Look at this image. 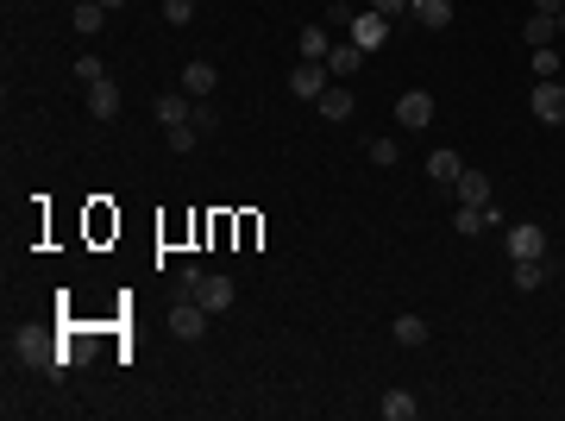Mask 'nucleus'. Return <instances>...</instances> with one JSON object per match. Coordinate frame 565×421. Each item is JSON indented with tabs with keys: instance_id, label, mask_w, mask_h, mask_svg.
<instances>
[{
	"instance_id": "f257e3e1",
	"label": "nucleus",
	"mask_w": 565,
	"mask_h": 421,
	"mask_svg": "<svg viewBox=\"0 0 565 421\" xmlns=\"http://www.w3.org/2000/svg\"><path fill=\"white\" fill-rule=\"evenodd\" d=\"M333 89V70H327V57H301L295 70H289V95L295 101H320Z\"/></svg>"
},
{
	"instance_id": "f03ea898",
	"label": "nucleus",
	"mask_w": 565,
	"mask_h": 421,
	"mask_svg": "<svg viewBox=\"0 0 565 421\" xmlns=\"http://www.w3.org/2000/svg\"><path fill=\"white\" fill-rule=\"evenodd\" d=\"M233 295H239V289H233V277H227V271H201V277H195V302H201L208 314H227V308H233Z\"/></svg>"
},
{
	"instance_id": "7ed1b4c3",
	"label": "nucleus",
	"mask_w": 565,
	"mask_h": 421,
	"mask_svg": "<svg viewBox=\"0 0 565 421\" xmlns=\"http://www.w3.org/2000/svg\"><path fill=\"white\" fill-rule=\"evenodd\" d=\"M390 25H396V19H384V13H377V6H358V13H352V25H346V32H352V44H358V51H377V44H384V38H390Z\"/></svg>"
},
{
	"instance_id": "20e7f679",
	"label": "nucleus",
	"mask_w": 565,
	"mask_h": 421,
	"mask_svg": "<svg viewBox=\"0 0 565 421\" xmlns=\"http://www.w3.org/2000/svg\"><path fill=\"white\" fill-rule=\"evenodd\" d=\"M170 333H176V340H201V333H208V308H201L195 295H176V308H170Z\"/></svg>"
},
{
	"instance_id": "39448f33",
	"label": "nucleus",
	"mask_w": 565,
	"mask_h": 421,
	"mask_svg": "<svg viewBox=\"0 0 565 421\" xmlns=\"http://www.w3.org/2000/svg\"><path fill=\"white\" fill-rule=\"evenodd\" d=\"M528 108H534V120H547V126H565V82H534Z\"/></svg>"
},
{
	"instance_id": "423d86ee",
	"label": "nucleus",
	"mask_w": 565,
	"mask_h": 421,
	"mask_svg": "<svg viewBox=\"0 0 565 421\" xmlns=\"http://www.w3.org/2000/svg\"><path fill=\"white\" fill-rule=\"evenodd\" d=\"M452 227H458L465 239H477V233H496V227H503V214H496V201H484V208H465V201H458Z\"/></svg>"
},
{
	"instance_id": "0eeeda50",
	"label": "nucleus",
	"mask_w": 565,
	"mask_h": 421,
	"mask_svg": "<svg viewBox=\"0 0 565 421\" xmlns=\"http://www.w3.org/2000/svg\"><path fill=\"white\" fill-rule=\"evenodd\" d=\"M427 120H433V95H427V89H409V95L396 101V126H409V133H421Z\"/></svg>"
},
{
	"instance_id": "6e6552de",
	"label": "nucleus",
	"mask_w": 565,
	"mask_h": 421,
	"mask_svg": "<svg viewBox=\"0 0 565 421\" xmlns=\"http://www.w3.org/2000/svg\"><path fill=\"white\" fill-rule=\"evenodd\" d=\"M220 89V70L208 63V57H195V63H182V95H195V101H208Z\"/></svg>"
},
{
	"instance_id": "1a4fd4ad",
	"label": "nucleus",
	"mask_w": 565,
	"mask_h": 421,
	"mask_svg": "<svg viewBox=\"0 0 565 421\" xmlns=\"http://www.w3.org/2000/svg\"><path fill=\"white\" fill-rule=\"evenodd\" d=\"M541 252H547V227H534V220L509 227V258H541Z\"/></svg>"
},
{
	"instance_id": "9d476101",
	"label": "nucleus",
	"mask_w": 565,
	"mask_h": 421,
	"mask_svg": "<svg viewBox=\"0 0 565 421\" xmlns=\"http://www.w3.org/2000/svg\"><path fill=\"white\" fill-rule=\"evenodd\" d=\"M88 114H95V120H120V89H114V76L88 82Z\"/></svg>"
},
{
	"instance_id": "9b49d317",
	"label": "nucleus",
	"mask_w": 565,
	"mask_h": 421,
	"mask_svg": "<svg viewBox=\"0 0 565 421\" xmlns=\"http://www.w3.org/2000/svg\"><path fill=\"white\" fill-rule=\"evenodd\" d=\"M358 63H365V51H358L352 38L327 51V70H333V82H352V76H358Z\"/></svg>"
},
{
	"instance_id": "f8f14e48",
	"label": "nucleus",
	"mask_w": 565,
	"mask_h": 421,
	"mask_svg": "<svg viewBox=\"0 0 565 421\" xmlns=\"http://www.w3.org/2000/svg\"><path fill=\"white\" fill-rule=\"evenodd\" d=\"M189 114H195V95H157V126H189Z\"/></svg>"
},
{
	"instance_id": "ddd939ff",
	"label": "nucleus",
	"mask_w": 565,
	"mask_h": 421,
	"mask_svg": "<svg viewBox=\"0 0 565 421\" xmlns=\"http://www.w3.org/2000/svg\"><path fill=\"white\" fill-rule=\"evenodd\" d=\"M13 346H19V365H32V371H57V352H51L38 333H19Z\"/></svg>"
},
{
	"instance_id": "4468645a",
	"label": "nucleus",
	"mask_w": 565,
	"mask_h": 421,
	"mask_svg": "<svg viewBox=\"0 0 565 421\" xmlns=\"http://www.w3.org/2000/svg\"><path fill=\"white\" fill-rule=\"evenodd\" d=\"M452 189H458V201H465V208H484V201H490V176H484V170H458V182H452Z\"/></svg>"
},
{
	"instance_id": "2eb2a0df",
	"label": "nucleus",
	"mask_w": 565,
	"mask_h": 421,
	"mask_svg": "<svg viewBox=\"0 0 565 421\" xmlns=\"http://www.w3.org/2000/svg\"><path fill=\"white\" fill-rule=\"evenodd\" d=\"M409 13H415V25H427V32H446L452 25V0H415Z\"/></svg>"
},
{
	"instance_id": "dca6fc26",
	"label": "nucleus",
	"mask_w": 565,
	"mask_h": 421,
	"mask_svg": "<svg viewBox=\"0 0 565 421\" xmlns=\"http://www.w3.org/2000/svg\"><path fill=\"white\" fill-rule=\"evenodd\" d=\"M522 38H528V51H534V44H553V38H560V19H553V13H528Z\"/></svg>"
},
{
	"instance_id": "f3484780",
	"label": "nucleus",
	"mask_w": 565,
	"mask_h": 421,
	"mask_svg": "<svg viewBox=\"0 0 565 421\" xmlns=\"http://www.w3.org/2000/svg\"><path fill=\"white\" fill-rule=\"evenodd\" d=\"M314 108H320V120H346V114H352V89H346V82H333Z\"/></svg>"
},
{
	"instance_id": "a211bd4d",
	"label": "nucleus",
	"mask_w": 565,
	"mask_h": 421,
	"mask_svg": "<svg viewBox=\"0 0 565 421\" xmlns=\"http://www.w3.org/2000/svg\"><path fill=\"white\" fill-rule=\"evenodd\" d=\"M295 51H301V57H327V51H333V32H327V25H301Z\"/></svg>"
},
{
	"instance_id": "6ab92c4d",
	"label": "nucleus",
	"mask_w": 565,
	"mask_h": 421,
	"mask_svg": "<svg viewBox=\"0 0 565 421\" xmlns=\"http://www.w3.org/2000/svg\"><path fill=\"white\" fill-rule=\"evenodd\" d=\"M377 409H384V421H415V397H409V390H384Z\"/></svg>"
},
{
	"instance_id": "aec40b11",
	"label": "nucleus",
	"mask_w": 565,
	"mask_h": 421,
	"mask_svg": "<svg viewBox=\"0 0 565 421\" xmlns=\"http://www.w3.org/2000/svg\"><path fill=\"white\" fill-rule=\"evenodd\" d=\"M101 19H107V6H101V0H76V32H82V38H95V32H101Z\"/></svg>"
},
{
	"instance_id": "412c9836",
	"label": "nucleus",
	"mask_w": 565,
	"mask_h": 421,
	"mask_svg": "<svg viewBox=\"0 0 565 421\" xmlns=\"http://www.w3.org/2000/svg\"><path fill=\"white\" fill-rule=\"evenodd\" d=\"M458 170H465L458 151H433V157H427V176H433V182H458Z\"/></svg>"
},
{
	"instance_id": "4be33fe9",
	"label": "nucleus",
	"mask_w": 565,
	"mask_h": 421,
	"mask_svg": "<svg viewBox=\"0 0 565 421\" xmlns=\"http://www.w3.org/2000/svg\"><path fill=\"white\" fill-rule=\"evenodd\" d=\"M534 76H541V82H560V76H565V63H560L553 44H534Z\"/></svg>"
},
{
	"instance_id": "5701e85b",
	"label": "nucleus",
	"mask_w": 565,
	"mask_h": 421,
	"mask_svg": "<svg viewBox=\"0 0 565 421\" xmlns=\"http://www.w3.org/2000/svg\"><path fill=\"white\" fill-rule=\"evenodd\" d=\"M547 283V265L541 258H515V289H541Z\"/></svg>"
},
{
	"instance_id": "b1692460",
	"label": "nucleus",
	"mask_w": 565,
	"mask_h": 421,
	"mask_svg": "<svg viewBox=\"0 0 565 421\" xmlns=\"http://www.w3.org/2000/svg\"><path fill=\"white\" fill-rule=\"evenodd\" d=\"M427 340V321L421 314H403V321H396V346H421Z\"/></svg>"
},
{
	"instance_id": "393cba45",
	"label": "nucleus",
	"mask_w": 565,
	"mask_h": 421,
	"mask_svg": "<svg viewBox=\"0 0 565 421\" xmlns=\"http://www.w3.org/2000/svg\"><path fill=\"white\" fill-rule=\"evenodd\" d=\"M189 126H195V133L208 139V133L220 126V108H214V101H195V114H189Z\"/></svg>"
},
{
	"instance_id": "a878e982",
	"label": "nucleus",
	"mask_w": 565,
	"mask_h": 421,
	"mask_svg": "<svg viewBox=\"0 0 565 421\" xmlns=\"http://www.w3.org/2000/svg\"><path fill=\"white\" fill-rule=\"evenodd\" d=\"M101 76H107V70H101V57H95V51H82V57H76V82L88 89V82H101Z\"/></svg>"
},
{
	"instance_id": "bb28decb",
	"label": "nucleus",
	"mask_w": 565,
	"mask_h": 421,
	"mask_svg": "<svg viewBox=\"0 0 565 421\" xmlns=\"http://www.w3.org/2000/svg\"><path fill=\"white\" fill-rule=\"evenodd\" d=\"M365 151H371V164H384V170H390V164L403 157V145H396V139H371Z\"/></svg>"
},
{
	"instance_id": "cd10ccee",
	"label": "nucleus",
	"mask_w": 565,
	"mask_h": 421,
	"mask_svg": "<svg viewBox=\"0 0 565 421\" xmlns=\"http://www.w3.org/2000/svg\"><path fill=\"white\" fill-rule=\"evenodd\" d=\"M163 19H170V25H189V19H195V0H163Z\"/></svg>"
},
{
	"instance_id": "c85d7f7f",
	"label": "nucleus",
	"mask_w": 565,
	"mask_h": 421,
	"mask_svg": "<svg viewBox=\"0 0 565 421\" xmlns=\"http://www.w3.org/2000/svg\"><path fill=\"white\" fill-rule=\"evenodd\" d=\"M195 145H201L195 126H170V151H195Z\"/></svg>"
},
{
	"instance_id": "c756f323",
	"label": "nucleus",
	"mask_w": 565,
	"mask_h": 421,
	"mask_svg": "<svg viewBox=\"0 0 565 421\" xmlns=\"http://www.w3.org/2000/svg\"><path fill=\"white\" fill-rule=\"evenodd\" d=\"M371 6H377V13H384V19H403V13H409V6H415V0H371Z\"/></svg>"
},
{
	"instance_id": "7c9ffc66",
	"label": "nucleus",
	"mask_w": 565,
	"mask_h": 421,
	"mask_svg": "<svg viewBox=\"0 0 565 421\" xmlns=\"http://www.w3.org/2000/svg\"><path fill=\"white\" fill-rule=\"evenodd\" d=\"M534 13H553V19H560V13H565V0H534Z\"/></svg>"
},
{
	"instance_id": "2f4dec72",
	"label": "nucleus",
	"mask_w": 565,
	"mask_h": 421,
	"mask_svg": "<svg viewBox=\"0 0 565 421\" xmlns=\"http://www.w3.org/2000/svg\"><path fill=\"white\" fill-rule=\"evenodd\" d=\"M101 6H107V13H120V6H126V0H101Z\"/></svg>"
},
{
	"instance_id": "473e14b6",
	"label": "nucleus",
	"mask_w": 565,
	"mask_h": 421,
	"mask_svg": "<svg viewBox=\"0 0 565 421\" xmlns=\"http://www.w3.org/2000/svg\"><path fill=\"white\" fill-rule=\"evenodd\" d=\"M346 6H371V0H346Z\"/></svg>"
},
{
	"instance_id": "72a5a7b5",
	"label": "nucleus",
	"mask_w": 565,
	"mask_h": 421,
	"mask_svg": "<svg viewBox=\"0 0 565 421\" xmlns=\"http://www.w3.org/2000/svg\"><path fill=\"white\" fill-rule=\"evenodd\" d=\"M560 38H565V13H560Z\"/></svg>"
},
{
	"instance_id": "f704fd0d",
	"label": "nucleus",
	"mask_w": 565,
	"mask_h": 421,
	"mask_svg": "<svg viewBox=\"0 0 565 421\" xmlns=\"http://www.w3.org/2000/svg\"><path fill=\"white\" fill-rule=\"evenodd\" d=\"M560 82H565V76H560Z\"/></svg>"
}]
</instances>
